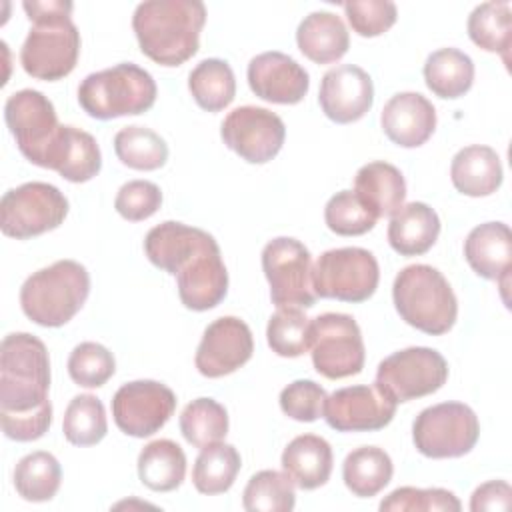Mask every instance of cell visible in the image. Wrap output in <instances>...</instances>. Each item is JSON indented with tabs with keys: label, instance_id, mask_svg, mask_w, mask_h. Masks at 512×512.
I'll list each match as a JSON object with an SVG mask.
<instances>
[{
	"label": "cell",
	"instance_id": "26",
	"mask_svg": "<svg viewBox=\"0 0 512 512\" xmlns=\"http://www.w3.org/2000/svg\"><path fill=\"white\" fill-rule=\"evenodd\" d=\"M440 234L438 214L424 202H408L388 224V244L400 256H420L428 252Z\"/></svg>",
	"mask_w": 512,
	"mask_h": 512
},
{
	"label": "cell",
	"instance_id": "39",
	"mask_svg": "<svg viewBox=\"0 0 512 512\" xmlns=\"http://www.w3.org/2000/svg\"><path fill=\"white\" fill-rule=\"evenodd\" d=\"M296 504L294 482L286 472H256L242 494V506L248 512H290Z\"/></svg>",
	"mask_w": 512,
	"mask_h": 512
},
{
	"label": "cell",
	"instance_id": "31",
	"mask_svg": "<svg viewBox=\"0 0 512 512\" xmlns=\"http://www.w3.org/2000/svg\"><path fill=\"white\" fill-rule=\"evenodd\" d=\"M426 86L440 98H460L474 82V62L458 48H440L426 58Z\"/></svg>",
	"mask_w": 512,
	"mask_h": 512
},
{
	"label": "cell",
	"instance_id": "49",
	"mask_svg": "<svg viewBox=\"0 0 512 512\" xmlns=\"http://www.w3.org/2000/svg\"><path fill=\"white\" fill-rule=\"evenodd\" d=\"M512 506V488L504 480H490L480 484L470 498V510L472 512H486L496 510L504 512Z\"/></svg>",
	"mask_w": 512,
	"mask_h": 512
},
{
	"label": "cell",
	"instance_id": "42",
	"mask_svg": "<svg viewBox=\"0 0 512 512\" xmlns=\"http://www.w3.org/2000/svg\"><path fill=\"white\" fill-rule=\"evenodd\" d=\"M378 216L354 190L336 192L324 208L326 226L338 236H360L374 228Z\"/></svg>",
	"mask_w": 512,
	"mask_h": 512
},
{
	"label": "cell",
	"instance_id": "3",
	"mask_svg": "<svg viewBox=\"0 0 512 512\" xmlns=\"http://www.w3.org/2000/svg\"><path fill=\"white\" fill-rule=\"evenodd\" d=\"M50 358L28 332L4 336L0 346V412H32L48 402Z\"/></svg>",
	"mask_w": 512,
	"mask_h": 512
},
{
	"label": "cell",
	"instance_id": "13",
	"mask_svg": "<svg viewBox=\"0 0 512 512\" xmlns=\"http://www.w3.org/2000/svg\"><path fill=\"white\" fill-rule=\"evenodd\" d=\"M262 270L278 308L314 306L318 296L312 288V258L300 240L288 236L270 240L262 250Z\"/></svg>",
	"mask_w": 512,
	"mask_h": 512
},
{
	"label": "cell",
	"instance_id": "46",
	"mask_svg": "<svg viewBox=\"0 0 512 512\" xmlns=\"http://www.w3.org/2000/svg\"><path fill=\"white\" fill-rule=\"evenodd\" d=\"M162 206V192L154 182L148 180H130L120 186L114 208L116 212L130 222H140L150 218Z\"/></svg>",
	"mask_w": 512,
	"mask_h": 512
},
{
	"label": "cell",
	"instance_id": "4",
	"mask_svg": "<svg viewBox=\"0 0 512 512\" xmlns=\"http://www.w3.org/2000/svg\"><path fill=\"white\" fill-rule=\"evenodd\" d=\"M88 294V270L76 260H58L24 280L20 306L34 324L58 328L80 312Z\"/></svg>",
	"mask_w": 512,
	"mask_h": 512
},
{
	"label": "cell",
	"instance_id": "45",
	"mask_svg": "<svg viewBox=\"0 0 512 512\" xmlns=\"http://www.w3.org/2000/svg\"><path fill=\"white\" fill-rule=\"evenodd\" d=\"M342 6L352 30L364 38L384 34L398 18L396 4L390 0H350Z\"/></svg>",
	"mask_w": 512,
	"mask_h": 512
},
{
	"label": "cell",
	"instance_id": "20",
	"mask_svg": "<svg viewBox=\"0 0 512 512\" xmlns=\"http://www.w3.org/2000/svg\"><path fill=\"white\" fill-rule=\"evenodd\" d=\"M178 296L190 310L204 312L218 306L228 292V272L220 246H208L194 254L176 274Z\"/></svg>",
	"mask_w": 512,
	"mask_h": 512
},
{
	"label": "cell",
	"instance_id": "25",
	"mask_svg": "<svg viewBox=\"0 0 512 512\" xmlns=\"http://www.w3.org/2000/svg\"><path fill=\"white\" fill-rule=\"evenodd\" d=\"M450 180L454 188L466 196H490L502 184L500 156L490 146H464L452 158Z\"/></svg>",
	"mask_w": 512,
	"mask_h": 512
},
{
	"label": "cell",
	"instance_id": "19",
	"mask_svg": "<svg viewBox=\"0 0 512 512\" xmlns=\"http://www.w3.org/2000/svg\"><path fill=\"white\" fill-rule=\"evenodd\" d=\"M250 90L272 104H298L310 88L308 72L284 52H262L248 64Z\"/></svg>",
	"mask_w": 512,
	"mask_h": 512
},
{
	"label": "cell",
	"instance_id": "10",
	"mask_svg": "<svg viewBox=\"0 0 512 512\" xmlns=\"http://www.w3.org/2000/svg\"><path fill=\"white\" fill-rule=\"evenodd\" d=\"M66 214V196L48 182L20 184L0 200L2 234L16 240L34 238L58 228Z\"/></svg>",
	"mask_w": 512,
	"mask_h": 512
},
{
	"label": "cell",
	"instance_id": "22",
	"mask_svg": "<svg viewBox=\"0 0 512 512\" xmlns=\"http://www.w3.org/2000/svg\"><path fill=\"white\" fill-rule=\"evenodd\" d=\"M218 244L212 234L186 226L182 222L166 220L154 226L144 238L146 258L160 270L176 276L178 270L200 250Z\"/></svg>",
	"mask_w": 512,
	"mask_h": 512
},
{
	"label": "cell",
	"instance_id": "28",
	"mask_svg": "<svg viewBox=\"0 0 512 512\" xmlns=\"http://www.w3.org/2000/svg\"><path fill=\"white\" fill-rule=\"evenodd\" d=\"M300 52L316 64H332L340 60L350 46L348 30L340 16L328 10L310 12L296 30Z\"/></svg>",
	"mask_w": 512,
	"mask_h": 512
},
{
	"label": "cell",
	"instance_id": "8",
	"mask_svg": "<svg viewBox=\"0 0 512 512\" xmlns=\"http://www.w3.org/2000/svg\"><path fill=\"white\" fill-rule=\"evenodd\" d=\"M478 436V416L462 402L424 408L412 424L414 446L428 458H460L476 446Z\"/></svg>",
	"mask_w": 512,
	"mask_h": 512
},
{
	"label": "cell",
	"instance_id": "12",
	"mask_svg": "<svg viewBox=\"0 0 512 512\" xmlns=\"http://www.w3.org/2000/svg\"><path fill=\"white\" fill-rule=\"evenodd\" d=\"M4 120L22 156L32 164L46 168L62 128L48 96L32 88L10 94L4 104Z\"/></svg>",
	"mask_w": 512,
	"mask_h": 512
},
{
	"label": "cell",
	"instance_id": "5",
	"mask_svg": "<svg viewBox=\"0 0 512 512\" xmlns=\"http://www.w3.org/2000/svg\"><path fill=\"white\" fill-rule=\"evenodd\" d=\"M392 300L400 318L412 328L442 336L458 316V300L444 274L428 264H412L398 272Z\"/></svg>",
	"mask_w": 512,
	"mask_h": 512
},
{
	"label": "cell",
	"instance_id": "2",
	"mask_svg": "<svg viewBox=\"0 0 512 512\" xmlns=\"http://www.w3.org/2000/svg\"><path fill=\"white\" fill-rule=\"evenodd\" d=\"M32 28L20 48L24 72L38 80H62L78 62L80 32L70 18L68 0H26L22 2Z\"/></svg>",
	"mask_w": 512,
	"mask_h": 512
},
{
	"label": "cell",
	"instance_id": "1",
	"mask_svg": "<svg viewBox=\"0 0 512 512\" xmlns=\"http://www.w3.org/2000/svg\"><path fill=\"white\" fill-rule=\"evenodd\" d=\"M204 22L200 0H146L132 16L142 54L162 66H180L198 52Z\"/></svg>",
	"mask_w": 512,
	"mask_h": 512
},
{
	"label": "cell",
	"instance_id": "23",
	"mask_svg": "<svg viewBox=\"0 0 512 512\" xmlns=\"http://www.w3.org/2000/svg\"><path fill=\"white\" fill-rule=\"evenodd\" d=\"M464 258L486 280H502L512 266V232L504 222H484L464 240Z\"/></svg>",
	"mask_w": 512,
	"mask_h": 512
},
{
	"label": "cell",
	"instance_id": "48",
	"mask_svg": "<svg viewBox=\"0 0 512 512\" xmlns=\"http://www.w3.org/2000/svg\"><path fill=\"white\" fill-rule=\"evenodd\" d=\"M0 422L6 438L16 442H32L42 438L52 424L50 400L32 412H0Z\"/></svg>",
	"mask_w": 512,
	"mask_h": 512
},
{
	"label": "cell",
	"instance_id": "18",
	"mask_svg": "<svg viewBox=\"0 0 512 512\" xmlns=\"http://www.w3.org/2000/svg\"><path fill=\"white\" fill-rule=\"evenodd\" d=\"M318 102L322 112L336 124L360 120L374 104V84L366 70L354 64L330 68L320 82Z\"/></svg>",
	"mask_w": 512,
	"mask_h": 512
},
{
	"label": "cell",
	"instance_id": "24",
	"mask_svg": "<svg viewBox=\"0 0 512 512\" xmlns=\"http://www.w3.org/2000/svg\"><path fill=\"white\" fill-rule=\"evenodd\" d=\"M46 168L56 170L64 180L74 184L92 180L102 168L96 138L76 126H62Z\"/></svg>",
	"mask_w": 512,
	"mask_h": 512
},
{
	"label": "cell",
	"instance_id": "29",
	"mask_svg": "<svg viewBox=\"0 0 512 512\" xmlns=\"http://www.w3.org/2000/svg\"><path fill=\"white\" fill-rule=\"evenodd\" d=\"M354 192L378 218L394 216L404 206L406 182L394 164L376 160L364 164L356 172Z\"/></svg>",
	"mask_w": 512,
	"mask_h": 512
},
{
	"label": "cell",
	"instance_id": "15",
	"mask_svg": "<svg viewBox=\"0 0 512 512\" xmlns=\"http://www.w3.org/2000/svg\"><path fill=\"white\" fill-rule=\"evenodd\" d=\"M224 144L250 164L272 160L286 138V126L278 114L260 106H240L228 112L220 126Z\"/></svg>",
	"mask_w": 512,
	"mask_h": 512
},
{
	"label": "cell",
	"instance_id": "9",
	"mask_svg": "<svg viewBox=\"0 0 512 512\" xmlns=\"http://www.w3.org/2000/svg\"><path fill=\"white\" fill-rule=\"evenodd\" d=\"M448 380L444 356L426 346H410L386 356L376 370V386L392 402H410L438 392Z\"/></svg>",
	"mask_w": 512,
	"mask_h": 512
},
{
	"label": "cell",
	"instance_id": "7",
	"mask_svg": "<svg viewBox=\"0 0 512 512\" xmlns=\"http://www.w3.org/2000/svg\"><path fill=\"white\" fill-rule=\"evenodd\" d=\"M378 280L380 268L374 254L358 246L326 250L312 266V288L320 298L364 302L376 292Z\"/></svg>",
	"mask_w": 512,
	"mask_h": 512
},
{
	"label": "cell",
	"instance_id": "43",
	"mask_svg": "<svg viewBox=\"0 0 512 512\" xmlns=\"http://www.w3.org/2000/svg\"><path fill=\"white\" fill-rule=\"evenodd\" d=\"M116 372L112 352L98 342H80L68 358L70 378L84 388L104 386Z\"/></svg>",
	"mask_w": 512,
	"mask_h": 512
},
{
	"label": "cell",
	"instance_id": "40",
	"mask_svg": "<svg viewBox=\"0 0 512 512\" xmlns=\"http://www.w3.org/2000/svg\"><path fill=\"white\" fill-rule=\"evenodd\" d=\"M64 438L74 446H94L106 432V410L94 394H78L70 400L62 422Z\"/></svg>",
	"mask_w": 512,
	"mask_h": 512
},
{
	"label": "cell",
	"instance_id": "16",
	"mask_svg": "<svg viewBox=\"0 0 512 512\" xmlns=\"http://www.w3.org/2000/svg\"><path fill=\"white\" fill-rule=\"evenodd\" d=\"M396 402L378 390L376 384L348 386L324 400V420L336 432H374L392 422Z\"/></svg>",
	"mask_w": 512,
	"mask_h": 512
},
{
	"label": "cell",
	"instance_id": "35",
	"mask_svg": "<svg viewBox=\"0 0 512 512\" xmlns=\"http://www.w3.org/2000/svg\"><path fill=\"white\" fill-rule=\"evenodd\" d=\"M242 460L232 444L214 442L204 446L192 468V484L200 494H222L232 488Z\"/></svg>",
	"mask_w": 512,
	"mask_h": 512
},
{
	"label": "cell",
	"instance_id": "17",
	"mask_svg": "<svg viewBox=\"0 0 512 512\" xmlns=\"http://www.w3.org/2000/svg\"><path fill=\"white\" fill-rule=\"evenodd\" d=\"M254 352L248 324L236 316L216 318L202 334L194 364L206 378H222L244 366Z\"/></svg>",
	"mask_w": 512,
	"mask_h": 512
},
{
	"label": "cell",
	"instance_id": "21",
	"mask_svg": "<svg viewBox=\"0 0 512 512\" xmlns=\"http://www.w3.org/2000/svg\"><path fill=\"white\" fill-rule=\"evenodd\" d=\"M380 124L394 144L418 148L434 134L436 110L432 102L418 92H398L384 104Z\"/></svg>",
	"mask_w": 512,
	"mask_h": 512
},
{
	"label": "cell",
	"instance_id": "38",
	"mask_svg": "<svg viewBox=\"0 0 512 512\" xmlns=\"http://www.w3.org/2000/svg\"><path fill=\"white\" fill-rule=\"evenodd\" d=\"M180 432L196 448L222 442L228 434V412L214 398H196L180 414Z\"/></svg>",
	"mask_w": 512,
	"mask_h": 512
},
{
	"label": "cell",
	"instance_id": "30",
	"mask_svg": "<svg viewBox=\"0 0 512 512\" xmlns=\"http://www.w3.org/2000/svg\"><path fill=\"white\" fill-rule=\"evenodd\" d=\"M186 476V454L168 438L146 444L138 456V478L154 492L176 490Z\"/></svg>",
	"mask_w": 512,
	"mask_h": 512
},
{
	"label": "cell",
	"instance_id": "41",
	"mask_svg": "<svg viewBox=\"0 0 512 512\" xmlns=\"http://www.w3.org/2000/svg\"><path fill=\"white\" fill-rule=\"evenodd\" d=\"M266 338L278 356L298 358L310 350V318L296 306H282L270 316Z\"/></svg>",
	"mask_w": 512,
	"mask_h": 512
},
{
	"label": "cell",
	"instance_id": "6",
	"mask_svg": "<svg viewBox=\"0 0 512 512\" xmlns=\"http://www.w3.org/2000/svg\"><path fill=\"white\" fill-rule=\"evenodd\" d=\"M156 92V82L148 70L122 62L88 74L78 86V102L88 116L112 120L150 110L156 102Z\"/></svg>",
	"mask_w": 512,
	"mask_h": 512
},
{
	"label": "cell",
	"instance_id": "44",
	"mask_svg": "<svg viewBox=\"0 0 512 512\" xmlns=\"http://www.w3.org/2000/svg\"><path fill=\"white\" fill-rule=\"evenodd\" d=\"M460 508V500L444 488L402 486L380 502L382 512H458Z\"/></svg>",
	"mask_w": 512,
	"mask_h": 512
},
{
	"label": "cell",
	"instance_id": "27",
	"mask_svg": "<svg viewBox=\"0 0 512 512\" xmlns=\"http://www.w3.org/2000/svg\"><path fill=\"white\" fill-rule=\"evenodd\" d=\"M332 462L330 444L316 434L296 436L282 452L284 472L302 490L324 486L332 474Z\"/></svg>",
	"mask_w": 512,
	"mask_h": 512
},
{
	"label": "cell",
	"instance_id": "14",
	"mask_svg": "<svg viewBox=\"0 0 512 512\" xmlns=\"http://www.w3.org/2000/svg\"><path fill=\"white\" fill-rule=\"evenodd\" d=\"M176 410V394L156 380H134L122 384L112 398L116 426L134 438L158 432Z\"/></svg>",
	"mask_w": 512,
	"mask_h": 512
},
{
	"label": "cell",
	"instance_id": "32",
	"mask_svg": "<svg viewBox=\"0 0 512 512\" xmlns=\"http://www.w3.org/2000/svg\"><path fill=\"white\" fill-rule=\"evenodd\" d=\"M392 460L378 446H360L352 450L342 464L346 488L358 498L376 496L392 480Z\"/></svg>",
	"mask_w": 512,
	"mask_h": 512
},
{
	"label": "cell",
	"instance_id": "34",
	"mask_svg": "<svg viewBox=\"0 0 512 512\" xmlns=\"http://www.w3.org/2000/svg\"><path fill=\"white\" fill-rule=\"evenodd\" d=\"M470 40L486 52H498L502 60L510 62L512 44V8L508 2L478 4L468 16Z\"/></svg>",
	"mask_w": 512,
	"mask_h": 512
},
{
	"label": "cell",
	"instance_id": "47",
	"mask_svg": "<svg viewBox=\"0 0 512 512\" xmlns=\"http://www.w3.org/2000/svg\"><path fill=\"white\" fill-rule=\"evenodd\" d=\"M326 390L314 380H294L280 392L282 412L298 422H314L324 412Z\"/></svg>",
	"mask_w": 512,
	"mask_h": 512
},
{
	"label": "cell",
	"instance_id": "11",
	"mask_svg": "<svg viewBox=\"0 0 512 512\" xmlns=\"http://www.w3.org/2000/svg\"><path fill=\"white\" fill-rule=\"evenodd\" d=\"M310 354L318 374L330 380L360 374L366 352L360 326L350 314L326 312L310 320Z\"/></svg>",
	"mask_w": 512,
	"mask_h": 512
},
{
	"label": "cell",
	"instance_id": "33",
	"mask_svg": "<svg viewBox=\"0 0 512 512\" xmlns=\"http://www.w3.org/2000/svg\"><path fill=\"white\" fill-rule=\"evenodd\" d=\"M188 90L194 102L208 112H220L236 96V78L226 60L206 58L188 76Z\"/></svg>",
	"mask_w": 512,
	"mask_h": 512
},
{
	"label": "cell",
	"instance_id": "36",
	"mask_svg": "<svg viewBox=\"0 0 512 512\" xmlns=\"http://www.w3.org/2000/svg\"><path fill=\"white\" fill-rule=\"evenodd\" d=\"M62 482V468L56 456L38 450L18 460L14 468V488L28 502H48Z\"/></svg>",
	"mask_w": 512,
	"mask_h": 512
},
{
	"label": "cell",
	"instance_id": "37",
	"mask_svg": "<svg viewBox=\"0 0 512 512\" xmlns=\"http://www.w3.org/2000/svg\"><path fill=\"white\" fill-rule=\"evenodd\" d=\"M118 160L134 170H158L168 160V144L160 134L144 126H124L114 136Z\"/></svg>",
	"mask_w": 512,
	"mask_h": 512
}]
</instances>
